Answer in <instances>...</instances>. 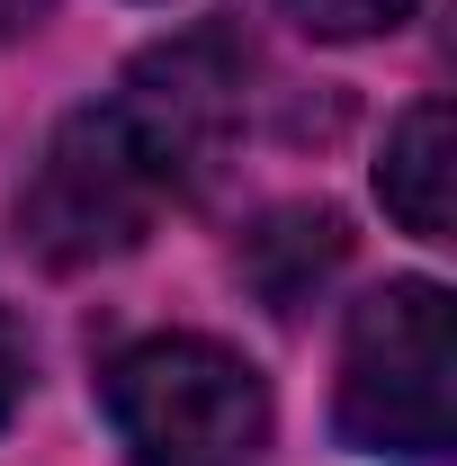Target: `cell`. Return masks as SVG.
I'll return each instance as SVG.
<instances>
[{"mask_svg":"<svg viewBox=\"0 0 457 466\" xmlns=\"http://www.w3.org/2000/svg\"><path fill=\"white\" fill-rule=\"evenodd\" d=\"M332 421L359 458L431 466L457 440V305L440 279H386L350 305Z\"/></svg>","mask_w":457,"mask_h":466,"instance_id":"1","label":"cell"},{"mask_svg":"<svg viewBox=\"0 0 457 466\" xmlns=\"http://www.w3.org/2000/svg\"><path fill=\"white\" fill-rule=\"evenodd\" d=\"M99 404L126 466H260L269 386L207 332H153L99 368Z\"/></svg>","mask_w":457,"mask_h":466,"instance_id":"2","label":"cell"},{"mask_svg":"<svg viewBox=\"0 0 457 466\" xmlns=\"http://www.w3.org/2000/svg\"><path fill=\"white\" fill-rule=\"evenodd\" d=\"M162 207H171L162 171L144 162V144L117 116V99H99V108L63 116L46 162L27 171V188H18V242L46 269H99L117 251H135Z\"/></svg>","mask_w":457,"mask_h":466,"instance_id":"3","label":"cell"},{"mask_svg":"<svg viewBox=\"0 0 457 466\" xmlns=\"http://www.w3.org/2000/svg\"><path fill=\"white\" fill-rule=\"evenodd\" d=\"M242 81H251V46H242L233 27H188L171 46L135 55L126 90H117V116L135 126L144 162L162 171L171 198H198V188L233 162Z\"/></svg>","mask_w":457,"mask_h":466,"instance_id":"4","label":"cell"},{"mask_svg":"<svg viewBox=\"0 0 457 466\" xmlns=\"http://www.w3.org/2000/svg\"><path fill=\"white\" fill-rule=\"evenodd\" d=\"M350 260V225L332 207H314V198H296V207H269L260 225L233 242V269H242V288L260 296L269 314H305L314 296L341 279Z\"/></svg>","mask_w":457,"mask_h":466,"instance_id":"5","label":"cell"},{"mask_svg":"<svg viewBox=\"0 0 457 466\" xmlns=\"http://www.w3.org/2000/svg\"><path fill=\"white\" fill-rule=\"evenodd\" d=\"M449 179H457V126L449 99H412L386 135V162H377V198L412 242H449Z\"/></svg>","mask_w":457,"mask_h":466,"instance_id":"6","label":"cell"},{"mask_svg":"<svg viewBox=\"0 0 457 466\" xmlns=\"http://www.w3.org/2000/svg\"><path fill=\"white\" fill-rule=\"evenodd\" d=\"M279 9L305 27V36H323V46H359V36H386V27H403L421 0H279Z\"/></svg>","mask_w":457,"mask_h":466,"instance_id":"7","label":"cell"},{"mask_svg":"<svg viewBox=\"0 0 457 466\" xmlns=\"http://www.w3.org/2000/svg\"><path fill=\"white\" fill-rule=\"evenodd\" d=\"M18 404H27V332H18V314L0 305V431H9Z\"/></svg>","mask_w":457,"mask_h":466,"instance_id":"8","label":"cell"},{"mask_svg":"<svg viewBox=\"0 0 457 466\" xmlns=\"http://www.w3.org/2000/svg\"><path fill=\"white\" fill-rule=\"evenodd\" d=\"M36 9L46 0H0V27H36Z\"/></svg>","mask_w":457,"mask_h":466,"instance_id":"9","label":"cell"}]
</instances>
